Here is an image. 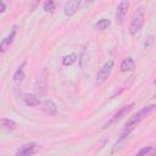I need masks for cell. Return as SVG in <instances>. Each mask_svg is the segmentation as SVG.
<instances>
[{
  "label": "cell",
  "instance_id": "obj_19",
  "mask_svg": "<svg viewBox=\"0 0 156 156\" xmlns=\"http://www.w3.org/2000/svg\"><path fill=\"white\" fill-rule=\"evenodd\" d=\"M5 10H6V6H5L4 2H1V10H0V12H5Z\"/></svg>",
  "mask_w": 156,
  "mask_h": 156
},
{
  "label": "cell",
  "instance_id": "obj_17",
  "mask_svg": "<svg viewBox=\"0 0 156 156\" xmlns=\"http://www.w3.org/2000/svg\"><path fill=\"white\" fill-rule=\"evenodd\" d=\"M57 5H58V4H57L56 1L49 0V1H45V2L43 4V10H44L45 12H52V11L56 9Z\"/></svg>",
  "mask_w": 156,
  "mask_h": 156
},
{
  "label": "cell",
  "instance_id": "obj_14",
  "mask_svg": "<svg viewBox=\"0 0 156 156\" xmlns=\"http://www.w3.org/2000/svg\"><path fill=\"white\" fill-rule=\"evenodd\" d=\"M110 26H111V21H110L108 18H101V20H99V21L94 24V28H95L96 30H105V29H107Z\"/></svg>",
  "mask_w": 156,
  "mask_h": 156
},
{
  "label": "cell",
  "instance_id": "obj_20",
  "mask_svg": "<svg viewBox=\"0 0 156 156\" xmlns=\"http://www.w3.org/2000/svg\"><path fill=\"white\" fill-rule=\"evenodd\" d=\"M154 84H156V78H155V79H154Z\"/></svg>",
  "mask_w": 156,
  "mask_h": 156
},
{
  "label": "cell",
  "instance_id": "obj_5",
  "mask_svg": "<svg viewBox=\"0 0 156 156\" xmlns=\"http://www.w3.org/2000/svg\"><path fill=\"white\" fill-rule=\"evenodd\" d=\"M133 106H134V102H130V104H128V105H126V106H123V107H121L112 117H110V119L102 126V129H107V128H110L111 126H113L116 122H118L124 115H127L132 108H133Z\"/></svg>",
  "mask_w": 156,
  "mask_h": 156
},
{
  "label": "cell",
  "instance_id": "obj_4",
  "mask_svg": "<svg viewBox=\"0 0 156 156\" xmlns=\"http://www.w3.org/2000/svg\"><path fill=\"white\" fill-rule=\"evenodd\" d=\"M113 67H115V61H113V60H108L107 62H105V63L102 65V67L99 69L98 74H96L95 83H96L98 85H102V84L107 80V78L110 77V74H111Z\"/></svg>",
  "mask_w": 156,
  "mask_h": 156
},
{
  "label": "cell",
  "instance_id": "obj_9",
  "mask_svg": "<svg viewBox=\"0 0 156 156\" xmlns=\"http://www.w3.org/2000/svg\"><path fill=\"white\" fill-rule=\"evenodd\" d=\"M26 66V61L17 68V71L15 72V74H13V77H12V82H13V88H15V90L17 91L18 89H20V87H21V84H22V82L24 80V67Z\"/></svg>",
  "mask_w": 156,
  "mask_h": 156
},
{
  "label": "cell",
  "instance_id": "obj_18",
  "mask_svg": "<svg viewBox=\"0 0 156 156\" xmlns=\"http://www.w3.org/2000/svg\"><path fill=\"white\" fill-rule=\"evenodd\" d=\"M154 150H155L154 146H145V147L140 149V150H139L135 155H133V156H150Z\"/></svg>",
  "mask_w": 156,
  "mask_h": 156
},
{
  "label": "cell",
  "instance_id": "obj_3",
  "mask_svg": "<svg viewBox=\"0 0 156 156\" xmlns=\"http://www.w3.org/2000/svg\"><path fill=\"white\" fill-rule=\"evenodd\" d=\"M48 77H49V73H48V69L45 67H43L37 74V78H35V82H34V90H35V94L39 98H43V96L46 95Z\"/></svg>",
  "mask_w": 156,
  "mask_h": 156
},
{
  "label": "cell",
  "instance_id": "obj_10",
  "mask_svg": "<svg viewBox=\"0 0 156 156\" xmlns=\"http://www.w3.org/2000/svg\"><path fill=\"white\" fill-rule=\"evenodd\" d=\"M135 68V62L133 60V57L128 56L127 58H124L122 62H121V66H119V69L121 72L126 73V72H132L133 69Z\"/></svg>",
  "mask_w": 156,
  "mask_h": 156
},
{
  "label": "cell",
  "instance_id": "obj_12",
  "mask_svg": "<svg viewBox=\"0 0 156 156\" xmlns=\"http://www.w3.org/2000/svg\"><path fill=\"white\" fill-rule=\"evenodd\" d=\"M79 4H80V2H79V1H77V0L68 1V2L65 5V9H63L65 15H66V16H73V15L77 12V10H78Z\"/></svg>",
  "mask_w": 156,
  "mask_h": 156
},
{
  "label": "cell",
  "instance_id": "obj_1",
  "mask_svg": "<svg viewBox=\"0 0 156 156\" xmlns=\"http://www.w3.org/2000/svg\"><path fill=\"white\" fill-rule=\"evenodd\" d=\"M156 108V105H154V104H150V105H146V106H144V107H141L135 115H133L128 121H127V123H126V126H124V128H123V130L121 132V134H119V138H118V140H117V143L115 144V146H113V149H112V152H115L116 151V149H117V146L118 145H121L122 143H123V140L139 126V123L147 116V115H150L154 110Z\"/></svg>",
  "mask_w": 156,
  "mask_h": 156
},
{
  "label": "cell",
  "instance_id": "obj_13",
  "mask_svg": "<svg viewBox=\"0 0 156 156\" xmlns=\"http://www.w3.org/2000/svg\"><path fill=\"white\" fill-rule=\"evenodd\" d=\"M23 100H24L26 105L32 106V107L38 106V105L40 104V99H39V96H38L37 94H26V95L23 96Z\"/></svg>",
  "mask_w": 156,
  "mask_h": 156
},
{
  "label": "cell",
  "instance_id": "obj_15",
  "mask_svg": "<svg viewBox=\"0 0 156 156\" xmlns=\"http://www.w3.org/2000/svg\"><path fill=\"white\" fill-rule=\"evenodd\" d=\"M0 123H1V127L9 132H12L16 129V123L12 121V119H9V118H1L0 119Z\"/></svg>",
  "mask_w": 156,
  "mask_h": 156
},
{
  "label": "cell",
  "instance_id": "obj_2",
  "mask_svg": "<svg viewBox=\"0 0 156 156\" xmlns=\"http://www.w3.org/2000/svg\"><path fill=\"white\" fill-rule=\"evenodd\" d=\"M144 21H145V11H144L143 6H139V7H136V10L134 11V13L132 16V20H130V23H129V28H128L129 34L134 37L140 30V28L143 27Z\"/></svg>",
  "mask_w": 156,
  "mask_h": 156
},
{
  "label": "cell",
  "instance_id": "obj_7",
  "mask_svg": "<svg viewBox=\"0 0 156 156\" xmlns=\"http://www.w3.org/2000/svg\"><path fill=\"white\" fill-rule=\"evenodd\" d=\"M17 29H18V26H17V24L12 26V28H11V30H10V33H9V35H7L5 39L1 40V43H0V51H1L2 54L6 52L7 49H10V46L12 45L13 39H15V37H16V34H17Z\"/></svg>",
  "mask_w": 156,
  "mask_h": 156
},
{
  "label": "cell",
  "instance_id": "obj_16",
  "mask_svg": "<svg viewBox=\"0 0 156 156\" xmlns=\"http://www.w3.org/2000/svg\"><path fill=\"white\" fill-rule=\"evenodd\" d=\"M76 61H77V55H76L74 52H72V54H68V55L63 56V58H62V65H63V66H69V65L74 63Z\"/></svg>",
  "mask_w": 156,
  "mask_h": 156
},
{
  "label": "cell",
  "instance_id": "obj_6",
  "mask_svg": "<svg viewBox=\"0 0 156 156\" xmlns=\"http://www.w3.org/2000/svg\"><path fill=\"white\" fill-rule=\"evenodd\" d=\"M39 150V145L34 141L23 144L22 146H20V149L16 151V154L13 156H32L33 154H35Z\"/></svg>",
  "mask_w": 156,
  "mask_h": 156
},
{
  "label": "cell",
  "instance_id": "obj_21",
  "mask_svg": "<svg viewBox=\"0 0 156 156\" xmlns=\"http://www.w3.org/2000/svg\"><path fill=\"white\" fill-rule=\"evenodd\" d=\"M154 98H155V99H156V91H155V94H154Z\"/></svg>",
  "mask_w": 156,
  "mask_h": 156
},
{
  "label": "cell",
  "instance_id": "obj_8",
  "mask_svg": "<svg viewBox=\"0 0 156 156\" xmlns=\"http://www.w3.org/2000/svg\"><path fill=\"white\" fill-rule=\"evenodd\" d=\"M128 7H129V2L128 1H121L117 5V9H116V23L118 26L123 23V20H124V17L127 15Z\"/></svg>",
  "mask_w": 156,
  "mask_h": 156
},
{
  "label": "cell",
  "instance_id": "obj_11",
  "mask_svg": "<svg viewBox=\"0 0 156 156\" xmlns=\"http://www.w3.org/2000/svg\"><path fill=\"white\" fill-rule=\"evenodd\" d=\"M43 110H44V112L48 113L49 116H55L56 112H57V106H56V104H55L52 100L46 99V100L43 102Z\"/></svg>",
  "mask_w": 156,
  "mask_h": 156
}]
</instances>
